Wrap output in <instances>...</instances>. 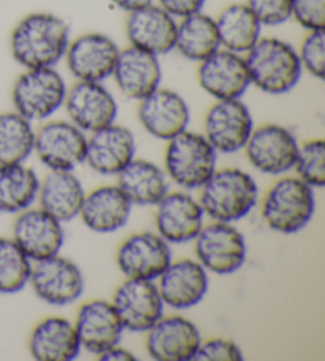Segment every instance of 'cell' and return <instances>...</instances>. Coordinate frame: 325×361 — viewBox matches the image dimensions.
Here are the masks:
<instances>
[{
	"instance_id": "6da1fadb",
	"label": "cell",
	"mask_w": 325,
	"mask_h": 361,
	"mask_svg": "<svg viewBox=\"0 0 325 361\" xmlns=\"http://www.w3.org/2000/svg\"><path fill=\"white\" fill-rule=\"evenodd\" d=\"M70 40V26L64 18L35 11L11 30L10 51L24 68L56 67L64 59Z\"/></svg>"
},
{
	"instance_id": "7a4b0ae2",
	"label": "cell",
	"mask_w": 325,
	"mask_h": 361,
	"mask_svg": "<svg viewBox=\"0 0 325 361\" xmlns=\"http://www.w3.org/2000/svg\"><path fill=\"white\" fill-rule=\"evenodd\" d=\"M251 86L265 94L281 96L300 83L303 68L297 49L276 37H260L245 54Z\"/></svg>"
},
{
	"instance_id": "3957f363",
	"label": "cell",
	"mask_w": 325,
	"mask_h": 361,
	"mask_svg": "<svg viewBox=\"0 0 325 361\" xmlns=\"http://www.w3.org/2000/svg\"><path fill=\"white\" fill-rule=\"evenodd\" d=\"M198 202L211 220L235 223L257 205L259 186L253 176L236 167L216 169L200 188Z\"/></svg>"
},
{
	"instance_id": "277c9868",
	"label": "cell",
	"mask_w": 325,
	"mask_h": 361,
	"mask_svg": "<svg viewBox=\"0 0 325 361\" xmlns=\"http://www.w3.org/2000/svg\"><path fill=\"white\" fill-rule=\"evenodd\" d=\"M260 212L262 220L272 231L300 233L314 216V188L298 177H281L265 192Z\"/></svg>"
},
{
	"instance_id": "5b68a950",
	"label": "cell",
	"mask_w": 325,
	"mask_h": 361,
	"mask_svg": "<svg viewBox=\"0 0 325 361\" xmlns=\"http://www.w3.org/2000/svg\"><path fill=\"white\" fill-rule=\"evenodd\" d=\"M164 171L186 191L200 190L217 169V152L203 134L183 130L167 140Z\"/></svg>"
},
{
	"instance_id": "8992f818",
	"label": "cell",
	"mask_w": 325,
	"mask_h": 361,
	"mask_svg": "<svg viewBox=\"0 0 325 361\" xmlns=\"http://www.w3.org/2000/svg\"><path fill=\"white\" fill-rule=\"evenodd\" d=\"M67 83L56 67L26 68L11 90L16 114L30 123L45 121L64 107Z\"/></svg>"
},
{
	"instance_id": "52a82bcc",
	"label": "cell",
	"mask_w": 325,
	"mask_h": 361,
	"mask_svg": "<svg viewBox=\"0 0 325 361\" xmlns=\"http://www.w3.org/2000/svg\"><path fill=\"white\" fill-rule=\"evenodd\" d=\"M192 242L198 263L216 276L240 271L246 261V239L234 223L212 220L202 226Z\"/></svg>"
},
{
	"instance_id": "ba28073f",
	"label": "cell",
	"mask_w": 325,
	"mask_h": 361,
	"mask_svg": "<svg viewBox=\"0 0 325 361\" xmlns=\"http://www.w3.org/2000/svg\"><path fill=\"white\" fill-rule=\"evenodd\" d=\"M29 285L39 300L49 306L64 307L77 302L84 293V274L75 261L60 253L35 261Z\"/></svg>"
},
{
	"instance_id": "9c48e42d",
	"label": "cell",
	"mask_w": 325,
	"mask_h": 361,
	"mask_svg": "<svg viewBox=\"0 0 325 361\" xmlns=\"http://www.w3.org/2000/svg\"><path fill=\"white\" fill-rule=\"evenodd\" d=\"M298 145L291 129L276 123H267L253 129L243 150L255 171L267 176H283L292 171Z\"/></svg>"
},
{
	"instance_id": "30bf717a",
	"label": "cell",
	"mask_w": 325,
	"mask_h": 361,
	"mask_svg": "<svg viewBox=\"0 0 325 361\" xmlns=\"http://www.w3.org/2000/svg\"><path fill=\"white\" fill-rule=\"evenodd\" d=\"M203 135L217 153L234 154L245 148L254 129V120L241 99L216 101L205 115Z\"/></svg>"
},
{
	"instance_id": "8fae6325",
	"label": "cell",
	"mask_w": 325,
	"mask_h": 361,
	"mask_svg": "<svg viewBox=\"0 0 325 361\" xmlns=\"http://www.w3.org/2000/svg\"><path fill=\"white\" fill-rule=\"evenodd\" d=\"M87 137L72 121H49L35 130L34 153L49 171H75L84 163Z\"/></svg>"
},
{
	"instance_id": "7c38bea8",
	"label": "cell",
	"mask_w": 325,
	"mask_h": 361,
	"mask_svg": "<svg viewBox=\"0 0 325 361\" xmlns=\"http://www.w3.org/2000/svg\"><path fill=\"white\" fill-rule=\"evenodd\" d=\"M121 48L110 35L87 32L70 40L64 59L77 82H100L113 75Z\"/></svg>"
},
{
	"instance_id": "4fadbf2b",
	"label": "cell",
	"mask_w": 325,
	"mask_h": 361,
	"mask_svg": "<svg viewBox=\"0 0 325 361\" xmlns=\"http://www.w3.org/2000/svg\"><path fill=\"white\" fill-rule=\"evenodd\" d=\"M111 304L124 329L132 333H146L164 315L165 307L158 283L143 279L124 280L115 290Z\"/></svg>"
},
{
	"instance_id": "5bb4252c",
	"label": "cell",
	"mask_w": 325,
	"mask_h": 361,
	"mask_svg": "<svg viewBox=\"0 0 325 361\" xmlns=\"http://www.w3.org/2000/svg\"><path fill=\"white\" fill-rule=\"evenodd\" d=\"M197 80L200 88L216 101L241 99L251 86L245 56L224 48L198 62Z\"/></svg>"
},
{
	"instance_id": "9a60e30c",
	"label": "cell",
	"mask_w": 325,
	"mask_h": 361,
	"mask_svg": "<svg viewBox=\"0 0 325 361\" xmlns=\"http://www.w3.org/2000/svg\"><path fill=\"white\" fill-rule=\"evenodd\" d=\"M172 259L170 244L153 231L129 235L116 253V264L126 279L158 280Z\"/></svg>"
},
{
	"instance_id": "2e32d148",
	"label": "cell",
	"mask_w": 325,
	"mask_h": 361,
	"mask_svg": "<svg viewBox=\"0 0 325 361\" xmlns=\"http://www.w3.org/2000/svg\"><path fill=\"white\" fill-rule=\"evenodd\" d=\"M64 107L70 121L84 133L116 123L117 102L103 83L77 82L67 90Z\"/></svg>"
},
{
	"instance_id": "e0dca14e",
	"label": "cell",
	"mask_w": 325,
	"mask_h": 361,
	"mask_svg": "<svg viewBox=\"0 0 325 361\" xmlns=\"http://www.w3.org/2000/svg\"><path fill=\"white\" fill-rule=\"evenodd\" d=\"M139 121L154 139L170 140L187 129L191 123V110L179 92L159 86L151 94L139 101Z\"/></svg>"
},
{
	"instance_id": "ac0fdd59",
	"label": "cell",
	"mask_w": 325,
	"mask_h": 361,
	"mask_svg": "<svg viewBox=\"0 0 325 361\" xmlns=\"http://www.w3.org/2000/svg\"><path fill=\"white\" fill-rule=\"evenodd\" d=\"M154 207L155 233L170 245L192 242L203 226L202 205L187 191H168Z\"/></svg>"
},
{
	"instance_id": "d6986e66",
	"label": "cell",
	"mask_w": 325,
	"mask_h": 361,
	"mask_svg": "<svg viewBox=\"0 0 325 361\" xmlns=\"http://www.w3.org/2000/svg\"><path fill=\"white\" fill-rule=\"evenodd\" d=\"M202 342L197 325L181 315H162L146 331V352L155 361H192Z\"/></svg>"
},
{
	"instance_id": "ffe728a7",
	"label": "cell",
	"mask_w": 325,
	"mask_h": 361,
	"mask_svg": "<svg viewBox=\"0 0 325 361\" xmlns=\"http://www.w3.org/2000/svg\"><path fill=\"white\" fill-rule=\"evenodd\" d=\"M135 135L122 124H108L87 137L84 163L100 176H117L135 158Z\"/></svg>"
},
{
	"instance_id": "44dd1931",
	"label": "cell",
	"mask_w": 325,
	"mask_h": 361,
	"mask_svg": "<svg viewBox=\"0 0 325 361\" xmlns=\"http://www.w3.org/2000/svg\"><path fill=\"white\" fill-rule=\"evenodd\" d=\"M13 240L29 259L35 263L60 253L65 233L62 223L54 216L40 207H29L16 216L13 223Z\"/></svg>"
},
{
	"instance_id": "7402d4cb",
	"label": "cell",
	"mask_w": 325,
	"mask_h": 361,
	"mask_svg": "<svg viewBox=\"0 0 325 361\" xmlns=\"http://www.w3.org/2000/svg\"><path fill=\"white\" fill-rule=\"evenodd\" d=\"M158 280L162 301L174 310L198 306L210 288L208 271L197 259L189 258L172 259Z\"/></svg>"
},
{
	"instance_id": "603a6c76",
	"label": "cell",
	"mask_w": 325,
	"mask_h": 361,
	"mask_svg": "<svg viewBox=\"0 0 325 361\" xmlns=\"http://www.w3.org/2000/svg\"><path fill=\"white\" fill-rule=\"evenodd\" d=\"M81 348L97 355L117 345L122 339L124 329L111 301L92 300L79 307L73 322Z\"/></svg>"
},
{
	"instance_id": "cb8c5ba5",
	"label": "cell",
	"mask_w": 325,
	"mask_h": 361,
	"mask_svg": "<svg viewBox=\"0 0 325 361\" xmlns=\"http://www.w3.org/2000/svg\"><path fill=\"white\" fill-rule=\"evenodd\" d=\"M177 24L178 20L154 2L127 13L126 35L130 47L145 49L160 58L174 49Z\"/></svg>"
},
{
	"instance_id": "d4e9b609",
	"label": "cell",
	"mask_w": 325,
	"mask_h": 361,
	"mask_svg": "<svg viewBox=\"0 0 325 361\" xmlns=\"http://www.w3.org/2000/svg\"><path fill=\"white\" fill-rule=\"evenodd\" d=\"M111 77L124 96L139 102L162 83L159 56L129 45L120 51Z\"/></svg>"
},
{
	"instance_id": "484cf974",
	"label": "cell",
	"mask_w": 325,
	"mask_h": 361,
	"mask_svg": "<svg viewBox=\"0 0 325 361\" xmlns=\"http://www.w3.org/2000/svg\"><path fill=\"white\" fill-rule=\"evenodd\" d=\"M132 207L120 186L103 185L86 192L78 216L91 231L110 234L127 225Z\"/></svg>"
},
{
	"instance_id": "4316f807",
	"label": "cell",
	"mask_w": 325,
	"mask_h": 361,
	"mask_svg": "<svg viewBox=\"0 0 325 361\" xmlns=\"http://www.w3.org/2000/svg\"><path fill=\"white\" fill-rule=\"evenodd\" d=\"M83 350L73 323L64 317H46L29 338V352L39 361H72Z\"/></svg>"
},
{
	"instance_id": "83f0119b",
	"label": "cell",
	"mask_w": 325,
	"mask_h": 361,
	"mask_svg": "<svg viewBox=\"0 0 325 361\" xmlns=\"http://www.w3.org/2000/svg\"><path fill=\"white\" fill-rule=\"evenodd\" d=\"M84 196V186L73 171H49L40 182L37 201L46 214L67 223L79 215Z\"/></svg>"
},
{
	"instance_id": "f1b7e54d",
	"label": "cell",
	"mask_w": 325,
	"mask_h": 361,
	"mask_svg": "<svg viewBox=\"0 0 325 361\" xmlns=\"http://www.w3.org/2000/svg\"><path fill=\"white\" fill-rule=\"evenodd\" d=\"M116 177V185L132 205L154 207L168 192L167 173L153 161L134 158Z\"/></svg>"
},
{
	"instance_id": "f546056e",
	"label": "cell",
	"mask_w": 325,
	"mask_h": 361,
	"mask_svg": "<svg viewBox=\"0 0 325 361\" xmlns=\"http://www.w3.org/2000/svg\"><path fill=\"white\" fill-rule=\"evenodd\" d=\"M221 48L215 18L198 11V13L181 18L177 24L174 49L183 58L202 62Z\"/></svg>"
},
{
	"instance_id": "4dcf8cb0",
	"label": "cell",
	"mask_w": 325,
	"mask_h": 361,
	"mask_svg": "<svg viewBox=\"0 0 325 361\" xmlns=\"http://www.w3.org/2000/svg\"><path fill=\"white\" fill-rule=\"evenodd\" d=\"M221 48L245 56L262 37V24L246 4H230L215 18Z\"/></svg>"
},
{
	"instance_id": "1f68e13d",
	"label": "cell",
	"mask_w": 325,
	"mask_h": 361,
	"mask_svg": "<svg viewBox=\"0 0 325 361\" xmlns=\"http://www.w3.org/2000/svg\"><path fill=\"white\" fill-rule=\"evenodd\" d=\"M40 178L24 163L0 164V214H20L32 207Z\"/></svg>"
},
{
	"instance_id": "d6a6232c",
	"label": "cell",
	"mask_w": 325,
	"mask_h": 361,
	"mask_svg": "<svg viewBox=\"0 0 325 361\" xmlns=\"http://www.w3.org/2000/svg\"><path fill=\"white\" fill-rule=\"evenodd\" d=\"M35 129L16 111L0 114V164L24 163L34 153Z\"/></svg>"
},
{
	"instance_id": "836d02e7",
	"label": "cell",
	"mask_w": 325,
	"mask_h": 361,
	"mask_svg": "<svg viewBox=\"0 0 325 361\" xmlns=\"http://www.w3.org/2000/svg\"><path fill=\"white\" fill-rule=\"evenodd\" d=\"M32 261L13 238H0V295L20 293L29 285Z\"/></svg>"
},
{
	"instance_id": "e575fe53",
	"label": "cell",
	"mask_w": 325,
	"mask_h": 361,
	"mask_svg": "<svg viewBox=\"0 0 325 361\" xmlns=\"http://www.w3.org/2000/svg\"><path fill=\"white\" fill-rule=\"evenodd\" d=\"M297 177L311 188H324L325 185V142L311 139L298 145V153L293 163Z\"/></svg>"
},
{
	"instance_id": "d590c367",
	"label": "cell",
	"mask_w": 325,
	"mask_h": 361,
	"mask_svg": "<svg viewBox=\"0 0 325 361\" xmlns=\"http://www.w3.org/2000/svg\"><path fill=\"white\" fill-rule=\"evenodd\" d=\"M300 64L303 72L311 77L324 80L325 77V32L324 30H310L297 49Z\"/></svg>"
},
{
	"instance_id": "8d00e7d4",
	"label": "cell",
	"mask_w": 325,
	"mask_h": 361,
	"mask_svg": "<svg viewBox=\"0 0 325 361\" xmlns=\"http://www.w3.org/2000/svg\"><path fill=\"white\" fill-rule=\"evenodd\" d=\"M262 26L276 27L292 18V0H246Z\"/></svg>"
},
{
	"instance_id": "74e56055",
	"label": "cell",
	"mask_w": 325,
	"mask_h": 361,
	"mask_svg": "<svg viewBox=\"0 0 325 361\" xmlns=\"http://www.w3.org/2000/svg\"><path fill=\"white\" fill-rule=\"evenodd\" d=\"M243 350L235 341L227 338H212L200 342L192 361H241Z\"/></svg>"
},
{
	"instance_id": "f35d334b",
	"label": "cell",
	"mask_w": 325,
	"mask_h": 361,
	"mask_svg": "<svg viewBox=\"0 0 325 361\" xmlns=\"http://www.w3.org/2000/svg\"><path fill=\"white\" fill-rule=\"evenodd\" d=\"M298 26L310 30L325 29V0H292V18Z\"/></svg>"
},
{
	"instance_id": "ab89813d",
	"label": "cell",
	"mask_w": 325,
	"mask_h": 361,
	"mask_svg": "<svg viewBox=\"0 0 325 361\" xmlns=\"http://www.w3.org/2000/svg\"><path fill=\"white\" fill-rule=\"evenodd\" d=\"M206 0H155L160 8H164L174 20H181L193 13H198L205 7Z\"/></svg>"
},
{
	"instance_id": "60d3db41",
	"label": "cell",
	"mask_w": 325,
	"mask_h": 361,
	"mask_svg": "<svg viewBox=\"0 0 325 361\" xmlns=\"http://www.w3.org/2000/svg\"><path fill=\"white\" fill-rule=\"evenodd\" d=\"M97 358L100 361H135L136 357L135 355L127 350V348L120 347V344L108 348V350L97 355Z\"/></svg>"
},
{
	"instance_id": "b9f144b4",
	"label": "cell",
	"mask_w": 325,
	"mask_h": 361,
	"mask_svg": "<svg viewBox=\"0 0 325 361\" xmlns=\"http://www.w3.org/2000/svg\"><path fill=\"white\" fill-rule=\"evenodd\" d=\"M110 2L113 4L116 8L126 11V13H130V11L139 10V8L146 7V5L154 4L155 0H110Z\"/></svg>"
}]
</instances>
